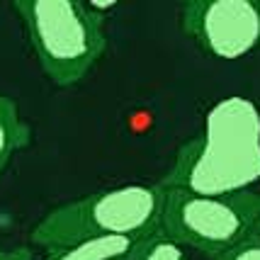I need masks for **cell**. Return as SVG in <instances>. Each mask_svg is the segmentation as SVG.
Returning <instances> with one entry per match:
<instances>
[{"instance_id": "8992f818", "label": "cell", "mask_w": 260, "mask_h": 260, "mask_svg": "<svg viewBox=\"0 0 260 260\" xmlns=\"http://www.w3.org/2000/svg\"><path fill=\"white\" fill-rule=\"evenodd\" d=\"M136 238L126 236H98L85 238L73 246L46 250V260H122L134 246Z\"/></svg>"}, {"instance_id": "52a82bcc", "label": "cell", "mask_w": 260, "mask_h": 260, "mask_svg": "<svg viewBox=\"0 0 260 260\" xmlns=\"http://www.w3.org/2000/svg\"><path fill=\"white\" fill-rule=\"evenodd\" d=\"M29 136L32 132L20 117L17 102L8 95H0V178L10 166L12 156L29 144Z\"/></svg>"}, {"instance_id": "7a4b0ae2", "label": "cell", "mask_w": 260, "mask_h": 260, "mask_svg": "<svg viewBox=\"0 0 260 260\" xmlns=\"http://www.w3.org/2000/svg\"><path fill=\"white\" fill-rule=\"evenodd\" d=\"M160 209V185H119L100 190L51 209L32 229V243L56 250L98 236L141 238L158 229Z\"/></svg>"}, {"instance_id": "5b68a950", "label": "cell", "mask_w": 260, "mask_h": 260, "mask_svg": "<svg viewBox=\"0 0 260 260\" xmlns=\"http://www.w3.org/2000/svg\"><path fill=\"white\" fill-rule=\"evenodd\" d=\"M182 32L207 56L238 61L260 44L258 0H192L182 5Z\"/></svg>"}, {"instance_id": "6da1fadb", "label": "cell", "mask_w": 260, "mask_h": 260, "mask_svg": "<svg viewBox=\"0 0 260 260\" xmlns=\"http://www.w3.org/2000/svg\"><path fill=\"white\" fill-rule=\"evenodd\" d=\"M260 182V107L231 95L209 107L200 134L182 144L163 190L190 194H241Z\"/></svg>"}, {"instance_id": "3957f363", "label": "cell", "mask_w": 260, "mask_h": 260, "mask_svg": "<svg viewBox=\"0 0 260 260\" xmlns=\"http://www.w3.org/2000/svg\"><path fill=\"white\" fill-rule=\"evenodd\" d=\"M15 10L46 78L56 85H76L105 54L102 17L80 0H20Z\"/></svg>"}, {"instance_id": "277c9868", "label": "cell", "mask_w": 260, "mask_h": 260, "mask_svg": "<svg viewBox=\"0 0 260 260\" xmlns=\"http://www.w3.org/2000/svg\"><path fill=\"white\" fill-rule=\"evenodd\" d=\"M260 221V192L241 194H190L163 190L160 231H166L182 248L219 258L231 246L248 236Z\"/></svg>"}, {"instance_id": "9c48e42d", "label": "cell", "mask_w": 260, "mask_h": 260, "mask_svg": "<svg viewBox=\"0 0 260 260\" xmlns=\"http://www.w3.org/2000/svg\"><path fill=\"white\" fill-rule=\"evenodd\" d=\"M214 260H260V221L243 241H238L236 246H231Z\"/></svg>"}, {"instance_id": "8fae6325", "label": "cell", "mask_w": 260, "mask_h": 260, "mask_svg": "<svg viewBox=\"0 0 260 260\" xmlns=\"http://www.w3.org/2000/svg\"><path fill=\"white\" fill-rule=\"evenodd\" d=\"M258 5H260V0H258Z\"/></svg>"}, {"instance_id": "ba28073f", "label": "cell", "mask_w": 260, "mask_h": 260, "mask_svg": "<svg viewBox=\"0 0 260 260\" xmlns=\"http://www.w3.org/2000/svg\"><path fill=\"white\" fill-rule=\"evenodd\" d=\"M122 260H187V253L178 241H173L158 226L146 236L136 238L134 246Z\"/></svg>"}, {"instance_id": "30bf717a", "label": "cell", "mask_w": 260, "mask_h": 260, "mask_svg": "<svg viewBox=\"0 0 260 260\" xmlns=\"http://www.w3.org/2000/svg\"><path fill=\"white\" fill-rule=\"evenodd\" d=\"M0 260H34V255L27 248H0Z\"/></svg>"}]
</instances>
